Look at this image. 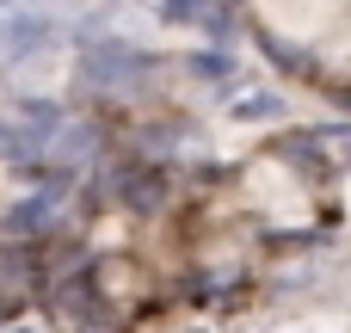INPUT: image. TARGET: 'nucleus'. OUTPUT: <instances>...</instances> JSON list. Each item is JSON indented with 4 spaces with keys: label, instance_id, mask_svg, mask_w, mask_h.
Returning a JSON list of instances; mask_svg holds the SVG:
<instances>
[{
    "label": "nucleus",
    "instance_id": "9d476101",
    "mask_svg": "<svg viewBox=\"0 0 351 333\" xmlns=\"http://www.w3.org/2000/svg\"><path fill=\"white\" fill-rule=\"evenodd\" d=\"M154 19H160V25H204V6H185V0H167V6H154Z\"/></svg>",
    "mask_w": 351,
    "mask_h": 333
},
{
    "label": "nucleus",
    "instance_id": "9b49d317",
    "mask_svg": "<svg viewBox=\"0 0 351 333\" xmlns=\"http://www.w3.org/2000/svg\"><path fill=\"white\" fill-rule=\"evenodd\" d=\"M19 333H25V328H19Z\"/></svg>",
    "mask_w": 351,
    "mask_h": 333
},
{
    "label": "nucleus",
    "instance_id": "0eeeda50",
    "mask_svg": "<svg viewBox=\"0 0 351 333\" xmlns=\"http://www.w3.org/2000/svg\"><path fill=\"white\" fill-rule=\"evenodd\" d=\"M253 43H259L284 74H308V68H315V56H308V49H296V43H284L278 31H253Z\"/></svg>",
    "mask_w": 351,
    "mask_h": 333
},
{
    "label": "nucleus",
    "instance_id": "423d86ee",
    "mask_svg": "<svg viewBox=\"0 0 351 333\" xmlns=\"http://www.w3.org/2000/svg\"><path fill=\"white\" fill-rule=\"evenodd\" d=\"M185 74L204 80V87H216V93H228L234 87V56L228 49H191L185 56Z\"/></svg>",
    "mask_w": 351,
    "mask_h": 333
},
{
    "label": "nucleus",
    "instance_id": "39448f33",
    "mask_svg": "<svg viewBox=\"0 0 351 333\" xmlns=\"http://www.w3.org/2000/svg\"><path fill=\"white\" fill-rule=\"evenodd\" d=\"M117 204H130V210H160L167 204V192H173V179H167V167H136V173H117Z\"/></svg>",
    "mask_w": 351,
    "mask_h": 333
},
{
    "label": "nucleus",
    "instance_id": "1a4fd4ad",
    "mask_svg": "<svg viewBox=\"0 0 351 333\" xmlns=\"http://www.w3.org/2000/svg\"><path fill=\"white\" fill-rule=\"evenodd\" d=\"M234 25H241V12H234V6H204V37L228 43V37H234Z\"/></svg>",
    "mask_w": 351,
    "mask_h": 333
},
{
    "label": "nucleus",
    "instance_id": "f03ea898",
    "mask_svg": "<svg viewBox=\"0 0 351 333\" xmlns=\"http://www.w3.org/2000/svg\"><path fill=\"white\" fill-rule=\"evenodd\" d=\"M56 37H62V19H56V12H31V6L0 12V62H6V68H12V62L43 56Z\"/></svg>",
    "mask_w": 351,
    "mask_h": 333
},
{
    "label": "nucleus",
    "instance_id": "7ed1b4c3",
    "mask_svg": "<svg viewBox=\"0 0 351 333\" xmlns=\"http://www.w3.org/2000/svg\"><path fill=\"white\" fill-rule=\"evenodd\" d=\"M99 142H105V136H99V124H86V117H62V130L49 136L43 167H68V173H74L80 161H93V154H99Z\"/></svg>",
    "mask_w": 351,
    "mask_h": 333
},
{
    "label": "nucleus",
    "instance_id": "20e7f679",
    "mask_svg": "<svg viewBox=\"0 0 351 333\" xmlns=\"http://www.w3.org/2000/svg\"><path fill=\"white\" fill-rule=\"evenodd\" d=\"M56 216H62V204L43 198V192H31V198H19V204L0 216V235H6V241H37V235L56 229Z\"/></svg>",
    "mask_w": 351,
    "mask_h": 333
},
{
    "label": "nucleus",
    "instance_id": "f257e3e1",
    "mask_svg": "<svg viewBox=\"0 0 351 333\" xmlns=\"http://www.w3.org/2000/svg\"><path fill=\"white\" fill-rule=\"evenodd\" d=\"M160 74V56H148L142 43L130 37H99L80 49V80L93 93H111V99H142Z\"/></svg>",
    "mask_w": 351,
    "mask_h": 333
},
{
    "label": "nucleus",
    "instance_id": "6e6552de",
    "mask_svg": "<svg viewBox=\"0 0 351 333\" xmlns=\"http://www.w3.org/2000/svg\"><path fill=\"white\" fill-rule=\"evenodd\" d=\"M234 117H241V124H265V117H284V99H278V93H247V99H234Z\"/></svg>",
    "mask_w": 351,
    "mask_h": 333
}]
</instances>
